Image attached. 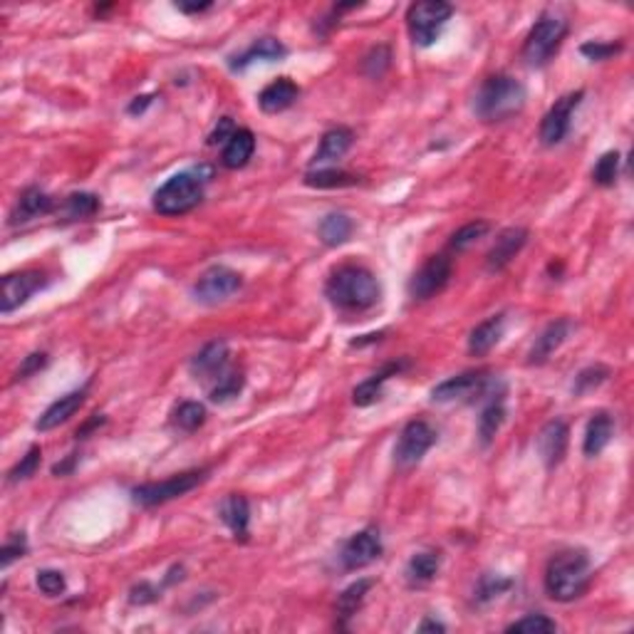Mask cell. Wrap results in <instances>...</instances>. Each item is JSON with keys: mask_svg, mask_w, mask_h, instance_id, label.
Returning <instances> with one entry per match:
<instances>
[{"mask_svg": "<svg viewBox=\"0 0 634 634\" xmlns=\"http://www.w3.org/2000/svg\"><path fill=\"white\" fill-rule=\"evenodd\" d=\"M327 300L337 310L345 312H362V310L375 308L379 303V283L377 278L362 266H342L337 268L325 285Z\"/></svg>", "mask_w": 634, "mask_h": 634, "instance_id": "cell-1", "label": "cell"}, {"mask_svg": "<svg viewBox=\"0 0 634 634\" xmlns=\"http://www.w3.org/2000/svg\"><path fill=\"white\" fill-rule=\"evenodd\" d=\"M590 557L585 550H563L545 567V592L557 602H573L590 585Z\"/></svg>", "mask_w": 634, "mask_h": 634, "instance_id": "cell-2", "label": "cell"}, {"mask_svg": "<svg viewBox=\"0 0 634 634\" xmlns=\"http://www.w3.org/2000/svg\"><path fill=\"white\" fill-rule=\"evenodd\" d=\"M526 105V87L510 75H493L480 85L473 109L483 122H503Z\"/></svg>", "mask_w": 634, "mask_h": 634, "instance_id": "cell-3", "label": "cell"}, {"mask_svg": "<svg viewBox=\"0 0 634 634\" xmlns=\"http://www.w3.org/2000/svg\"><path fill=\"white\" fill-rule=\"evenodd\" d=\"M206 182L209 179H203L201 172L173 173L172 179H166L154 191V211L162 216L189 213L201 203Z\"/></svg>", "mask_w": 634, "mask_h": 634, "instance_id": "cell-4", "label": "cell"}, {"mask_svg": "<svg viewBox=\"0 0 634 634\" xmlns=\"http://www.w3.org/2000/svg\"><path fill=\"white\" fill-rule=\"evenodd\" d=\"M567 35V20L555 13H543L536 25L530 28L528 38L523 42V60L530 68H543L555 55Z\"/></svg>", "mask_w": 634, "mask_h": 634, "instance_id": "cell-5", "label": "cell"}, {"mask_svg": "<svg viewBox=\"0 0 634 634\" xmlns=\"http://www.w3.org/2000/svg\"><path fill=\"white\" fill-rule=\"evenodd\" d=\"M453 5L442 3V0H424V3H414L409 13H406V25L412 33V40L419 48H429L434 45L439 35H442L443 25L452 20Z\"/></svg>", "mask_w": 634, "mask_h": 634, "instance_id": "cell-6", "label": "cell"}, {"mask_svg": "<svg viewBox=\"0 0 634 634\" xmlns=\"http://www.w3.org/2000/svg\"><path fill=\"white\" fill-rule=\"evenodd\" d=\"M206 479V469H199V471H183L176 473L172 479L159 480V483H145V486H136L132 490V496L139 506L145 508H152V506H162V503H169L173 499H182L186 496L189 490H193L201 480Z\"/></svg>", "mask_w": 634, "mask_h": 634, "instance_id": "cell-7", "label": "cell"}, {"mask_svg": "<svg viewBox=\"0 0 634 634\" xmlns=\"http://www.w3.org/2000/svg\"><path fill=\"white\" fill-rule=\"evenodd\" d=\"M583 97H585V92L577 89V92L560 97L555 105L550 107L548 115L543 117V122H540V142L543 145L555 146L565 139L567 132H570V125H573L575 109L583 102Z\"/></svg>", "mask_w": 634, "mask_h": 634, "instance_id": "cell-8", "label": "cell"}, {"mask_svg": "<svg viewBox=\"0 0 634 634\" xmlns=\"http://www.w3.org/2000/svg\"><path fill=\"white\" fill-rule=\"evenodd\" d=\"M436 442V432L432 426L422 419L409 422L399 434V442H396L395 459L402 469H412L416 463L422 462L424 453L429 452Z\"/></svg>", "mask_w": 634, "mask_h": 634, "instance_id": "cell-9", "label": "cell"}, {"mask_svg": "<svg viewBox=\"0 0 634 634\" xmlns=\"http://www.w3.org/2000/svg\"><path fill=\"white\" fill-rule=\"evenodd\" d=\"M240 285H243V280L236 270L226 268V266H213L193 285V295L206 305H216V303L233 298Z\"/></svg>", "mask_w": 634, "mask_h": 634, "instance_id": "cell-10", "label": "cell"}, {"mask_svg": "<svg viewBox=\"0 0 634 634\" xmlns=\"http://www.w3.org/2000/svg\"><path fill=\"white\" fill-rule=\"evenodd\" d=\"M452 260L446 256H432L424 263L422 268L414 273L412 283H409V293L414 300H432L434 295H439L449 280H452Z\"/></svg>", "mask_w": 634, "mask_h": 634, "instance_id": "cell-11", "label": "cell"}, {"mask_svg": "<svg viewBox=\"0 0 634 634\" xmlns=\"http://www.w3.org/2000/svg\"><path fill=\"white\" fill-rule=\"evenodd\" d=\"M45 285V280L35 270H23V273H10L3 278V298H0V312L10 315L13 310L25 305L40 288Z\"/></svg>", "mask_w": 634, "mask_h": 634, "instance_id": "cell-12", "label": "cell"}, {"mask_svg": "<svg viewBox=\"0 0 634 634\" xmlns=\"http://www.w3.org/2000/svg\"><path fill=\"white\" fill-rule=\"evenodd\" d=\"M379 555H382L379 530L365 528L347 540L340 560H342V567H345V570H362V567H367L369 563H375Z\"/></svg>", "mask_w": 634, "mask_h": 634, "instance_id": "cell-13", "label": "cell"}, {"mask_svg": "<svg viewBox=\"0 0 634 634\" xmlns=\"http://www.w3.org/2000/svg\"><path fill=\"white\" fill-rule=\"evenodd\" d=\"M526 243H528V231L520 228V226H513V228L500 231L496 243H493V248H490L489 256H486V268H489L490 273L503 270L510 260L518 256Z\"/></svg>", "mask_w": 634, "mask_h": 634, "instance_id": "cell-14", "label": "cell"}, {"mask_svg": "<svg viewBox=\"0 0 634 634\" xmlns=\"http://www.w3.org/2000/svg\"><path fill=\"white\" fill-rule=\"evenodd\" d=\"M489 392V377L486 372H463L459 377H452L432 392L434 402H452L462 396L486 395Z\"/></svg>", "mask_w": 634, "mask_h": 634, "instance_id": "cell-15", "label": "cell"}, {"mask_svg": "<svg viewBox=\"0 0 634 634\" xmlns=\"http://www.w3.org/2000/svg\"><path fill=\"white\" fill-rule=\"evenodd\" d=\"M567 436L570 429L563 419H550L538 434V453L543 463L548 469H555L557 463L563 462V456L567 452Z\"/></svg>", "mask_w": 634, "mask_h": 634, "instance_id": "cell-16", "label": "cell"}, {"mask_svg": "<svg viewBox=\"0 0 634 634\" xmlns=\"http://www.w3.org/2000/svg\"><path fill=\"white\" fill-rule=\"evenodd\" d=\"M228 367V345L226 342H209L199 355L191 359V372L196 379H221Z\"/></svg>", "mask_w": 634, "mask_h": 634, "instance_id": "cell-17", "label": "cell"}, {"mask_svg": "<svg viewBox=\"0 0 634 634\" xmlns=\"http://www.w3.org/2000/svg\"><path fill=\"white\" fill-rule=\"evenodd\" d=\"M85 399H87V387L75 389V392H70V395L65 396H60L58 402H52L45 412L40 414V419L35 422V429H38V432L58 429L60 424H65L70 416H75V412H78L79 406L85 404Z\"/></svg>", "mask_w": 634, "mask_h": 634, "instance_id": "cell-18", "label": "cell"}, {"mask_svg": "<svg viewBox=\"0 0 634 634\" xmlns=\"http://www.w3.org/2000/svg\"><path fill=\"white\" fill-rule=\"evenodd\" d=\"M570 332H573V322H570V320H555V322H550V325L540 332L533 350H530V365H543V362H548L550 357L560 350V345L565 342Z\"/></svg>", "mask_w": 634, "mask_h": 634, "instance_id": "cell-19", "label": "cell"}, {"mask_svg": "<svg viewBox=\"0 0 634 634\" xmlns=\"http://www.w3.org/2000/svg\"><path fill=\"white\" fill-rule=\"evenodd\" d=\"M300 97V87L290 78H278L275 82H270L263 92L258 95V107L266 115H278L285 112L288 107L295 105V99Z\"/></svg>", "mask_w": 634, "mask_h": 634, "instance_id": "cell-20", "label": "cell"}, {"mask_svg": "<svg viewBox=\"0 0 634 634\" xmlns=\"http://www.w3.org/2000/svg\"><path fill=\"white\" fill-rule=\"evenodd\" d=\"M352 142H355V135L347 126H335V129L325 132L322 139H320L315 156H312V166H322V163H332L337 159H342L350 152Z\"/></svg>", "mask_w": 634, "mask_h": 634, "instance_id": "cell-21", "label": "cell"}, {"mask_svg": "<svg viewBox=\"0 0 634 634\" xmlns=\"http://www.w3.org/2000/svg\"><path fill=\"white\" fill-rule=\"evenodd\" d=\"M612 436H615V419L607 412L595 414L585 429V442H583L585 456H590V459L600 456L607 449V443L612 442Z\"/></svg>", "mask_w": 634, "mask_h": 634, "instance_id": "cell-22", "label": "cell"}, {"mask_svg": "<svg viewBox=\"0 0 634 634\" xmlns=\"http://www.w3.org/2000/svg\"><path fill=\"white\" fill-rule=\"evenodd\" d=\"M285 55L283 42L275 38H258L253 40V45L248 50H243L240 55L231 58V70H246L256 62H275Z\"/></svg>", "mask_w": 634, "mask_h": 634, "instance_id": "cell-23", "label": "cell"}, {"mask_svg": "<svg viewBox=\"0 0 634 634\" xmlns=\"http://www.w3.org/2000/svg\"><path fill=\"white\" fill-rule=\"evenodd\" d=\"M503 330H506V315H490L489 320H483L480 325L473 327L469 337V352L476 357L489 355L490 350L499 345Z\"/></svg>", "mask_w": 634, "mask_h": 634, "instance_id": "cell-24", "label": "cell"}, {"mask_svg": "<svg viewBox=\"0 0 634 634\" xmlns=\"http://www.w3.org/2000/svg\"><path fill=\"white\" fill-rule=\"evenodd\" d=\"M221 520L231 528L233 538L236 540H246L248 538V526H250V506L248 500L238 496V493H231L228 499L221 503Z\"/></svg>", "mask_w": 634, "mask_h": 634, "instance_id": "cell-25", "label": "cell"}, {"mask_svg": "<svg viewBox=\"0 0 634 634\" xmlns=\"http://www.w3.org/2000/svg\"><path fill=\"white\" fill-rule=\"evenodd\" d=\"M256 152V136L250 129H236V135L223 145L221 162L226 169H243L253 159Z\"/></svg>", "mask_w": 634, "mask_h": 634, "instance_id": "cell-26", "label": "cell"}, {"mask_svg": "<svg viewBox=\"0 0 634 634\" xmlns=\"http://www.w3.org/2000/svg\"><path fill=\"white\" fill-rule=\"evenodd\" d=\"M406 365L409 362H392V365H385L377 375H372L369 379H365L362 385L355 389V404L357 406H369V404H375L379 396H382V387H385V382L389 379V377L399 375L402 369H406Z\"/></svg>", "mask_w": 634, "mask_h": 634, "instance_id": "cell-27", "label": "cell"}, {"mask_svg": "<svg viewBox=\"0 0 634 634\" xmlns=\"http://www.w3.org/2000/svg\"><path fill=\"white\" fill-rule=\"evenodd\" d=\"M50 211H52V199H50L45 191H40V189L33 186V189H25V191H23L18 206H15V211H13L10 223L33 221V219L45 216V213Z\"/></svg>", "mask_w": 634, "mask_h": 634, "instance_id": "cell-28", "label": "cell"}, {"mask_svg": "<svg viewBox=\"0 0 634 634\" xmlns=\"http://www.w3.org/2000/svg\"><path fill=\"white\" fill-rule=\"evenodd\" d=\"M503 422H506V404H503V389H500L499 395H493V399L483 406L479 416V436L483 446H489L496 439Z\"/></svg>", "mask_w": 634, "mask_h": 634, "instance_id": "cell-29", "label": "cell"}, {"mask_svg": "<svg viewBox=\"0 0 634 634\" xmlns=\"http://www.w3.org/2000/svg\"><path fill=\"white\" fill-rule=\"evenodd\" d=\"M352 231H355V221L347 213H327L325 219L320 221V228H317L320 240L325 246H342V243L350 240Z\"/></svg>", "mask_w": 634, "mask_h": 634, "instance_id": "cell-30", "label": "cell"}, {"mask_svg": "<svg viewBox=\"0 0 634 634\" xmlns=\"http://www.w3.org/2000/svg\"><path fill=\"white\" fill-rule=\"evenodd\" d=\"M439 567H442V557H439V553H434V550H424V553L412 555L409 565H406V577H409L412 583H416V585H424V583H429V580L436 577Z\"/></svg>", "mask_w": 634, "mask_h": 634, "instance_id": "cell-31", "label": "cell"}, {"mask_svg": "<svg viewBox=\"0 0 634 634\" xmlns=\"http://www.w3.org/2000/svg\"><path fill=\"white\" fill-rule=\"evenodd\" d=\"M357 182H359V176L340 172V169H317L305 176V183L315 186V189H342V186H355Z\"/></svg>", "mask_w": 634, "mask_h": 634, "instance_id": "cell-32", "label": "cell"}, {"mask_svg": "<svg viewBox=\"0 0 634 634\" xmlns=\"http://www.w3.org/2000/svg\"><path fill=\"white\" fill-rule=\"evenodd\" d=\"M206 422V406L201 402H182L173 412V426L182 432H196Z\"/></svg>", "mask_w": 634, "mask_h": 634, "instance_id": "cell-33", "label": "cell"}, {"mask_svg": "<svg viewBox=\"0 0 634 634\" xmlns=\"http://www.w3.org/2000/svg\"><path fill=\"white\" fill-rule=\"evenodd\" d=\"M369 587H372V580H357V583H352L350 587H345L342 595L337 597V612L342 617L355 615L357 610L362 607V602H365Z\"/></svg>", "mask_w": 634, "mask_h": 634, "instance_id": "cell-34", "label": "cell"}, {"mask_svg": "<svg viewBox=\"0 0 634 634\" xmlns=\"http://www.w3.org/2000/svg\"><path fill=\"white\" fill-rule=\"evenodd\" d=\"M99 211V199L95 193H72L65 199V209L62 213L68 216L70 221H79V219H92Z\"/></svg>", "mask_w": 634, "mask_h": 634, "instance_id": "cell-35", "label": "cell"}, {"mask_svg": "<svg viewBox=\"0 0 634 634\" xmlns=\"http://www.w3.org/2000/svg\"><path fill=\"white\" fill-rule=\"evenodd\" d=\"M243 382H246V379H243L240 372H226V375L211 387V402L223 404L236 399V396L240 395V389H243Z\"/></svg>", "mask_w": 634, "mask_h": 634, "instance_id": "cell-36", "label": "cell"}, {"mask_svg": "<svg viewBox=\"0 0 634 634\" xmlns=\"http://www.w3.org/2000/svg\"><path fill=\"white\" fill-rule=\"evenodd\" d=\"M620 152H607L597 159L595 169H592V179L600 186H612L617 182V173H620Z\"/></svg>", "mask_w": 634, "mask_h": 634, "instance_id": "cell-37", "label": "cell"}, {"mask_svg": "<svg viewBox=\"0 0 634 634\" xmlns=\"http://www.w3.org/2000/svg\"><path fill=\"white\" fill-rule=\"evenodd\" d=\"M489 223L486 221H473V223H466L463 228H459V231L453 233L452 236V243H449V248L452 250H466L469 246H473L476 240L479 238H483L486 233H489Z\"/></svg>", "mask_w": 634, "mask_h": 634, "instance_id": "cell-38", "label": "cell"}, {"mask_svg": "<svg viewBox=\"0 0 634 634\" xmlns=\"http://www.w3.org/2000/svg\"><path fill=\"white\" fill-rule=\"evenodd\" d=\"M40 459H42L40 446H30V452L25 453V456H23L13 469H10L8 473L10 483H20V480H28L30 476H35L40 469Z\"/></svg>", "mask_w": 634, "mask_h": 634, "instance_id": "cell-39", "label": "cell"}, {"mask_svg": "<svg viewBox=\"0 0 634 634\" xmlns=\"http://www.w3.org/2000/svg\"><path fill=\"white\" fill-rule=\"evenodd\" d=\"M607 377H610V369H607V367H587V369H583V372L575 377L573 392H575V395H587V392H592V389H597V387L602 385Z\"/></svg>", "mask_w": 634, "mask_h": 634, "instance_id": "cell-40", "label": "cell"}, {"mask_svg": "<svg viewBox=\"0 0 634 634\" xmlns=\"http://www.w3.org/2000/svg\"><path fill=\"white\" fill-rule=\"evenodd\" d=\"M510 585H513V583H510L508 577L483 575L479 583V590H476V600H479V602H493V600L499 595H503Z\"/></svg>", "mask_w": 634, "mask_h": 634, "instance_id": "cell-41", "label": "cell"}, {"mask_svg": "<svg viewBox=\"0 0 634 634\" xmlns=\"http://www.w3.org/2000/svg\"><path fill=\"white\" fill-rule=\"evenodd\" d=\"M557 625L545 615H528L508 625V632H555Z\"/></svg>", "mask_w": 634, "mask_h": 634, "instance_id": "cell-42", "label": "cell"}, {"mask_svg": "<svg viewBox=\"0 0 634 634\" xmlns=\"http://www.w3.org/2000/svg\"><path fill=\"white\" fill-rule=\"evenodd\" d=\"M38 587L40 592H45L48 597H58L65 592V575L60 570H40L38 573Z\"/></svg>", "mask_w": 634, "mask_h": 634, "instance_id": "cell-43", "label": "cell"}, {"mask_svg": "<svg viewBox=\"0 0 634 634\" xmlns=\"http://www.w3.org/2000/svg\"><path fill=\"white\" fill-rule=\"evenodd\" d=\"M25 553H28V543H25V536H23V533H13V536L5 540L3 550H0V565L8 567L13 560H18V557H23Z\"/></svg>", "mask_w": 634, "mask_h": 634, "instance_id": "cell-44", "label": "cell"}, {"mask_svg": "<svg viewBox=\"0 0 634 634\" xmlns=\"http://www.w3.org/2000/svg\"><path fill=\"white\" fill-rule=\"evenodd\" d=\"M389 60H392V55H389V48L379 45V48H375L372 52H369V55H367L365 72L369 75V78H379V75H382V72L389 68Z\"/></svg>", "mask_w": 634, "mask_h": 634, "instance_id": "cell-45", "label": "cell"}, {"mask_svg": "<svg viewBox=\"0 0 634 634\" xmlns=\"http://www.w3.org/2000/svg\"><path fill=\"white\" fill-rule=\"evenodd\" d=\"M622 50V45L620 42H600V40H592V42H585L583 48H580V52L585 55V58L590 60H610L612 55H617Z\"/></svg>", "mask_w": 634, "mask_h": 634, "instance_id": "cell-46", "label": "cell"}, {"mask_svg": "<svg viewBox=\"0 0 634 634\" xmlns=\"http://www.w3.org/2000/svg\"><path fill=\"white\" fill-rule=\"evenodd\" d=\"M233 135H236V125H233V119L231 117H223V119H219V125H216V129L211 132V136H209V145L211 146L226 145Z\"/></svg>", "mask_w": 634, "mask_h": 634, "instance_id": "cell-47", "label": "cell"}, {"mask_svg": "<svg viewBox=\"0 0 634 634\" xmlns=\"http://www.w3.org/2000/svg\"><path fill=\"white\" fill-rule=\"evenodd\" d=\"M45 365H48V355H45V352H33V355H28L23 359V365H20L18 369V379L35 375V372H40Z\"/></svg>", "mask_w": 634, "mask_h": 634, "instance_id": "cell-48", "label": "cell"}, {"mask_svg": "<svg viewBox=\"0 0 634 634\" xmlns=\"http://www.w3.org/2000/svg\"><path fill=\"white\" fill-rule=\"evenodd\" d=\"M156 600V590L149 583H142V585H136L135 590H132V595H129V602L132 605H146V602H154Z\"/></svg>", "mask_w": 634, "mask_h": 634, "instance_id": "cell-49", "label": "cell"}, {"mask_svg": "<svg viewBox=\"0 0 634 634\" xmlns=\"http://www.w3.org/2000/svg\"><path fill=\"white\" fill-rule=\"evenodd\" d=\"M152 99H154V97H152V95L136 97L135 102H132V105H129V115H142V112H145L146 107L152 105Z\"/></svg>", "mask_w": 634, "mask_h": 634, "instance_id": "cell-50", "label": "cell"}, {"mask_svg": "<svg viewBox=\"0 0 634 634\" xmlns=\"http://www.w3.org/2000/svg\"><path fill=\"white\" fill-rule=\"evenodd\" d=\"M176 8L183 13H203V10L211 8V3H176Z\"/></svg>", "mask_w": 634, "mask_h": 634, "instance_id": "cell-51", "label": "cell"}, {"mask_svg": "<svg viewBox=\"0 0 634 634\" xmlns=\"http://www.w3.org/2000/svg\"><path fill=\"white\" fill-rule=\"evenodd\" d=\"M446 627L442 625V622H434V620H424L422 625H419V632H443Z\"/></svg>", "mask_w": 634, "mask_h": 634, "instance_id": "cell-52", "label": "cell"}]
</instances>
